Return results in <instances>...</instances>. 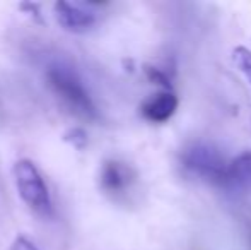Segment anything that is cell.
Returning <instances> with one entry per match:
<instances>
[{
	"instance_id": "6da1fadb",
	"label": "cell",
	"mask_w": 251,
	"mask_h": 250,
	"mask_svg": "<svg viewBox=\"0 0 251 250\" xmlns=\"http://www.w3.org/2000/svg\"><path fill=\"white\" fill-rule=\"evenodd\" d=\"M47 83L51 91L74 111L84 118L98 117V110L94 101L91 100L89 93L82 86L77 76L70 69L63 65H51L47 70Z\"/></svg>"
},
{
	"instance_id": "7a4b0ae2",
	"label": "cell",
	"mask_w": 251,
	"mask_h": 250,
	"mask_svg": "<svg viewBox=\"0 0 251 250\" xmlns=\"http://www.w3.org/2000/svg\"><path fill=\"white\" fill-rule=\"evenodd\" d=\"M183 168L190 173L214 184H226L231 180L229 165L214 146L205 142H193L181 151L179 156Z\"/></svg>"
},
{
	"instance_id": "3957f363",
	"label": "cell",
	"mask_w": 251,
	"mask_h": 250,
	"mask_svg": "<svg viewBox=\"0 0 251 250\" xmlns=\"http://www.w3.org/2000/svg\"><path fill=\"white\" fill-rule=\"evenodd\" d=\"M14 177L19 195L33 211L48 214L51 211V200L43 177L31 160H19L14 165Z\"/></svg>"
},
{
	"instance_id": "277c9868",
	"label": "cell",
	"mask_w": 251,
	"mask_h": 250,
	"mask_svg": "<svg viewBox=\"0 0 251 250\" xmlns=\"http://www.w3.org/2000/svg\"><path fill=\"white\" fill-rule=\"evenodd\" d=\"M55 16L58 24L67 31L72 33H82L94 26L96 17L91 10L84 9V7H77L65 0H60L55 3Z\"/></svg>"
},
{
	"instance_id": "5b68a950",
	"label": "cell",
	"mask_w": 251,
	"mask_h": 250,
	"mask_svg": "<svg viewBox=\"0 0 251 250\" xmlns=\"http://www.w3.org/2000/svg\"><path fill=\"white\" fill-rule=\"evenodd\" d=\"M176 108H178V98L173 91H164L155 96L149 98L146 103L142 105V115L149 122L154 124H162V122L169 120L175 115Z\"/></svg>"
},
{
	"instance_id": "8992f818",
	"label": "cell",
	"mask_w": 251,
	"mask_h": 250,
	"mask_svg": "<svg viewBox=\"0 0 251 250\" xmlns=\"http://www.w3.org/2000/svg\"><path fill=\"white\" fill-rule=\"evenodd\" d=\"M132 171L126 165L120 163L116 160L104 161L101 168V187L108 194H120L123 192L132 182Z\"/></svg>"
},
{
	"instance_id": "52a82bcc",
	"label": "cell",
	"mask_w": 251,
	"mask_h": 250,
	"mask_svg": "<svg viewBox=\"0 0 251 250\" xmlns=\"http://www.w3.org/2000/svg\"><path fill=\"white\" fill-rule=\"evenodd\" d=\"M231 180L241 182V184H251V151L239 154L236 160L229 165Z\"/></svg>"
},
{
	"instance_id": "ba28073f",
	"label": "cell",
	"mask_w": 251,
	"mask_h": 250,
	"mask_svg": "<svg viewBox=\"0 0 251 250\" xmlns=\"http://www.w3.org/2000/svg\"><path fill=\"white\" fill-rule=\"evenodd\" d=\"M232 60L251 84V50H248L246 47H236L232 50Z\"/></svg>"
},
{
	"instance_id": "9c48e42d",
	"label": "cell",
	"mask_w": 251,
	"mask_h": 250,
	"mask_svg": "<svg viewBox=\"0 0 251 250\" xmlns=\"http://www.w3.org/2000/svg\"><path fill=\"white\" fill-rule=\"evenodd\" d=\"M144 72H146V77L151 81V83L157 84V86H161L162 89H166V91L173 89L171 81H169V77L166 76L161 69H157V67H152V65H146V67H144Z\"/></svg>"
},
{
	"instance_id": "30bf717a",
	"label": "cell",
	"mask_w": 251,
	"mask_h": 250,
	"mask_svg": "<svg viewBox=\"0 0 251 250\" xmlns=\"http://www.w3.org/2000/svg\"><path fill=\"white\" fill-rule=\"evenodd\" d=\"M63 140L69 144H72L75 149H84L87 144V132L80 127H74V129L67 130L63 134Z\"/></svg>"
},
{
	"instance_id": "8fae6325",
	"label": "cell",
	"mask_w": 251,
	"mask_h": 250,
	"mask_svg": "<svg viewBox=\"0 0 251 250\" xmlns=\"http://www.w3.org/2000/svg\"><path fill=\"white\" fill-rule=\"evenodd\" d=\"M19 9L23 10L24 14H27V16H31L33 17L36 23H40V24H43L45 21H43V16H41V10H40V7L36 5V3H33V2H24V3H19Z\"/></svg>"
},
{
	"instance_id": "7c38bea8",
	"label": "cell",
	"mask_w": 251,
	"mask_h": 250,
	"mask_svg": "<svg viewBox=\"0 0 251 250\" xmlns=\"http://www.w3.org/2000/svg\"><path fill=\"white\" fill-rule=\"evenodd\" d=\"M10 250H38V247L29 240V238L17 237L16 240H14V244H12V247H10Z\"/></svg>"
}]
</instances>
